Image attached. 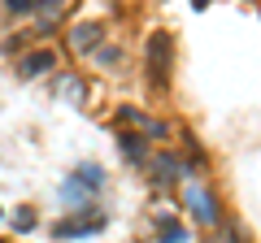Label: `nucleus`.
<instances>
[{"instance_id":"1","label":"nucleus","mask_w":261,"mask_h":243,"mask_svg":"<svg viewBox=\"0 0 261 243\" xmlns=\"http://www.w3.org/2000/svg\"><path fill=\"white\" fill-rule=\"evenodd\" d=\"M183 196H187V208H192V217L200 226H218V200H214V191H209L205 183H196V178H192Z\"/></svg>"},{"instance_id":"8","label":"nucleus","mask_w":261,"mask_h":243,"mask_svg":"<svg viewBox=\"0 0 261 243\" xmlns=\"http://www.w3.org/2000/svg\"><path fill=\"white\" fill-rule=\"evenodd\" d=\"M39 5H53V13L61 9V0H5V9H9V13H35Z\"/></svg>"},{"instance_id":"3","label":"nucleus","mask_w":261,"mask_h":243,"mask_svg":"<svg viewBox=\"0 0 261 243\" xmlns=\"http://www.w3.org/2000/svg\"><path fill=\"white\" fill-rule=\"evenodd\" d=\"M83 217H74V222H57L53 226V234L57 239H79V234H100L105 230V217L96 213V217H87V208H79Z\"/></svg>"},{"instance_id":"5","label":"nucleus","mask_w":261,"mask_h":243,"mask_svg":"<svg viewBox=\"0 0 261 243\" xmlns=\"http://www.w3.org/2000/svg\"><path fill=\"white\" fill-rule=\"evenodd\" d=\"M100 35H105V26H100V22H79V26L70 31V44H74L79 52H92V48L100 44Z\"/></svg>"},{"instance_id":"6","label":"nucleus","mask_w":261,"mask_h":243,"mask_svg":"<svg viewBox=\"0 0 261 243\" xmlns=\"http://www.w3.org/2000/svg\"><path fill=\"white\" fill-rule=\"evenodd\" d=\"M122 117H126V122H135V126H140V131L148 135V139H161V135H166V126H161V122L144 117V113H140V109H130V104H126V109H122Z\"/></svg>"},{"instance_id":"10","label":"nucleus","mask_w":261,"mask_h":243,"mask_svg":"<svg viewBox=\"0 0 261 243\" xmlns=\"http://www.w3.org/2000/svg\"><path fill=\"white\" fill-rule=\"evenodd\" d=\"M183 239H187L183 226H174L170 217H161V243H183Z\"/></svg>"},{"instance_id":"2","label":"nucleus","mask_w":261,"mask_h":243,"mask_svg":"<svg viewBox=\"0 0 261 243\" xmlns=\"http://www.w3.org/2000/svg\"><path fill=\"white\" fill-rule=\"evenodd\" d=\"M170 61H174L170 35H152V44H148V74H152V83H157V87H166V78H170Z\"/></svg>"},{"instance_id":"7","label":"nucleus","mask_w":261,"mask_h":243,"mask_svg":"<svg viewBox=\"0 0 261 243\" xmlns=\"http://www.w3.org/2000/svg\"><path fill=\"white\" fill-rule=\"evenodd\" d=\"M118 148L126 152V161H135V165H140V161H148V148H144V139H140V135H130V131H122V135H118Z\"/></svg>"},{"instance_id":"11","label":"nucleus","mask_w":261,"mask_h":243,"mask_svg":"<svg viewBox=\"0 0 261 243\" xmlns=\"http://www.w3.org/2000/svg\"><path fill=\"white\" fill-rule=\"evenodd\" d=\"M22 217H13V226H18V230H31V226H35V217H31V208H18Z\"/></svg>"},{"instance_id":"9","label":"nucleus","mask_w":261,"mask_h":243,"mask_svg":"<svg viewBox=\"0 0 261 243\" xmlns=\"http://www.w3.org/2000/svg\"><path fill=\"white\" fill-rule=\"evenodd\" d=\"M152 165H157V174H161L157 183H174V174H178V161H174V157H166V152H161Z\"/></svg>"},{"instance_id":"4","label":"nucleus","mask_w":261,"mask_h":243,"mask_svg":"<svg viewBox=\"0 0 261 243\" xmlns=\"http://www.w3.org/2000/svg\"><path fill=\"white\" fill-rule=\"evenodd\" d=\"M57 70V56H53V48H39V52H27L18 61V74L22 78H39V74H53Z\"/></svg>"}]
</instances>
